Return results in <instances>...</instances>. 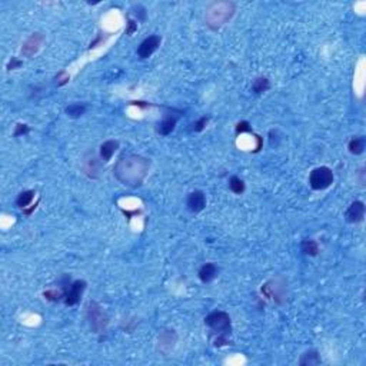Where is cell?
Here are the masks:
<instances>
[{"mask_svg": "<svg viewBox=\"0 0 366 366\" xmlns=\"http://www.w3.org/2000/svg\"><path fill=\"white\" fill-rule=\"evenodd\" d=\"M151 170V160L140 154H124L113 166V176L127 187H139Z\"/></svg>", "mask_w": 366, "mask_h": 366, "instance_id": "obj_1", "label": "cell"}, {"mask_svg": "<svg viewBox=\"0 0 366 366\" xmlns=\"http://www.w3.org/2000/svg\"><path fill=\"white\" fill-rule=\"evenodd\" d=\"M235 12H236V4L233 1H228V0L212 1L206 7L205 23L209 29L219 30L235 16Z\"/></svg>", "mask_w": 366, "mask_h": 366, "instance_id": "obj_2", "label": "cell"}, {"mask_svg": "<svg viewBox=\"0 0 366 366\" xmlns=\"http://www.w3.org/2000/svg\"><path fill=\"white\" fill-rule=\"evenodd\" d=\"M86 319L94 334H100L106 329L109 318L105 310L96 302H89L86 306Z\"/></svg>", "mask_w": 366, "mask_h": 366, "instance_id": "obj_3", "label": "cell"}, {"mask_svg": "<svg viewBox=\"0 0 366 366\" xmlns=\"http://www.w3.org/2000/svg\"><path fill=\"white\" fill-rule=\"evenodd\" d=\"M262 293L268 299L274 301V304L280 305L286 301V295H288L286 282L282 277H274L262 286Z\"/></svg>", "mask_w": 366, "mask_h": 366, "instance_id": "obj_4", "label": "cell"}, {"mask_svg": "<svg viewBox=\"0 0 366 366\" xmlns=\"http://www.w3.org/2000/svg\"><path fill=\"white\" fill-rule=\"evenodd\" d=\"M334 181H335V175L332 169H329L328 166L315 168L309 173V186L313 190H325L332 186Z\"/></svg>", "mask_w": 366, "mask_h": 366, "instance_id": "obj_5", "label": "cell"}, {"mask_svg": "<svg viewBox=\"0 0 366 366\" xmlns=\"http://www.w3.org/2000/svg\"><path fill=\"white\" fill-rule=\"evenodd\" d=\"M205 323L214 331V334H230L232 320L229 313L223 310H214L205 318Z\"/></svg>", "mask_w": 366, "mask_h": 366, "instance_id": "obj_6", "label": "cell"}, {"mask_svg": "<svg viewBox=\"0 0 366 366\" xmlns=\"http://www.w3.org/2000/svg\"><path fill=\"white\" fill-rule=\"evenodd\" d=\"M85 289H86V282L85 280H75V282H72L66 289L63 290L64 292L63 302L67 306L77 305L80 302V298H82Z\"/></svg>", "mask_w": 366, "mask_h": 366, "instance_id": "obj_7", "label": "cell"}, {"mask_svg": "<svg viewBox=\"0 0 366 366\" xmlns=\"http://www.w3.org/2000/svg\"><path fill=\"white\" fill-rule=\"evenodd\" d=\"M160 43H162V37L157 36V34H152V36L146 37L137 47V56L140 59H149L153 53L159 49Z\"/></svg>", "mask_w": 366, "mask_h": 366, "instance_id": "obj_8", "label": "cell"}, {"mask_svg": "<svg viewBox=\"0 0 366 366\" xmlns=\"http://www.w3.org/2000/svg\"><path fill=\"white\" fill-rule=\"evenodd\" d=\"M178 342V335L175 331H163L157 337V351L163 355H168L169 352L173 351Z\"/></svg>", "mask_w": 366, "mask_h": 366, "instance_id": "obj_9", "label": "cell"}, {"mask_svg": "<svg viewBox=\"0 0 366 366\" xmlns=\"http://www.w3.org/2000/svg\"><path fill=\"white\" fill-rule=\"evenodd\" d=\"M186 206L192 214H199L206 208V195L202 190H193L187 195Z\"/></svg>", "mask_w": 366, "mask_h": 366, "instance_id": "obj_10", "label": "cell"}, {"mask_svg": "<svg viewBox=\"0 0 366 366\" xmlns=\"http://www.w3.org/2000/svg\"><path fill=\"white\" fill-rule=\"evenodd\" d=\"M43 40H45V37H43L42 33H39V31L33 33L30 37L23 43V46H22V55L26 56V58L34 56L39 52V49H40V46L43 43Z\"/></svg>", "mask_w": 366, "mask_h": 366, "instance_id": "obj_11", "label": "cell"}, {"mask_svg": "<svg viewBox=\"0 0 366 366\" xmlns=\"http://www.w3.org/2000/svg\"><path fill=\"white\" fill-rule=\"evenodd\" d=\"M345 217L349 223H361L365 217V203L361 200L352 202L345 214Z\"/></svg>", "mask_w": 366, "mask_h": 366, "instance_id": "obj_12", "label": "cell"}, {"mask_svg": "<svg viewBox=\"0 0 366 366\" xmlns=\"http://www.w3.org/2000/svg\"><path fill=\"white\" fill-rule=\"evenodd\" d=\"M178 123V116L173 113H165L163 119L157 123V133L162 136H168L173 130Z\"/></svg>", "mask_w": 366, "mask_h": 366, "instance_id": "obj_13", "label": "cell"}, {"mask_svg": "<svg viewBox=\"0 0 366 366\" xmlns=\"http://www.w3.org/2000/svg\"><path fill=\"white\" fill-rule=\"evenodd\" d=\"M118 149H119V142L115 140V139H110V140H106V142H103L100 145V148H99V156H100V159L103 162H109Z\"/></svg>", "mask_w": 366, "mask_h": 366, "instance_id": "obj_14", "label": "cell"}, {"mask_svg": "<svg viewBox=\"0 0 366 366\" xmlns=\"http://www.w3.org/2000/svg\"><path fill=\"white\" fill-rule=\"evenodd\" d=\"M217 274H219V268H217L214 263L209 262V263H205V265L199 269L198 276L203 283H211Z\"/></svg>", "mask_w": 366, "mask_h": 366, "instance_id": "obj_15", "label": "cell"}, {"mask_svg": "<svg viewBox=\"0 0 366 366\" xmlns=\"http://www.w3.org/2000/svg\"><path fill=\"white\" fill-rule=\"evenodd\" d=\"M322 364V359L319 356V352L318 351H307L302 355L301 361H299V365L301 366H316Z\"/></svg>", "mask_w": 366, "mask_h": 366, "instance_id": "obj_16", "label": "cell"}, {"mask_svg": "<svg viewBox=\"0 0 366 366\" xmlns=\"http://www.w3.org/2000/svg\"><path fill=\"white\" fill-rule=\"evenodd\" d=\"M365 146H366V140L364 136H356L352 137L348 143V149L352 154H362L365 152Z\"/></svg>", "mask_w": 366, "mask_h": 366, "instance_id": "obj_17", "label": "cell"}, {"mask_svg": "<svg viewBox=\"0 0 366 366\" xmlns=\"http://www.w3.org/2000/svg\"><path fill=\"white\" fill-rule=\"evenodd\" d=\"M271 89V82L269 79L265 76H259L256 77L252 83V92L256 93V94H262L265 92H268Z\"/></svg>", "mask_w": 366, "mask_h": 366, "instance_id": "obj_18", "label": "cell"}, {"mask_svg": "<svg viewBox=\"0 0 366 366\" xmlns=\"http://www.w3.org/2000/svg\"><path fill=\"white\" fill-rule=\"evenodd\" d=\"M36 192L34 190H23L22 193H19V196L16 198V206L20 209H26L31 203V200L34 199Z\"/></svg>", "mask_w": 366, "mask_h": 366, "instance_id": "obj_19", "label": "cell"}, {"mask_svg": "<svg viewBox=\"0 0 366 366\" xmlns=\"http://www.w3.org/2000/svg\"><path fill=\"white\" fill-rule=\"evenodd\" d=\"M86 110H88V106L85 103H72L64 109L66 115L72 119H77V118L83 116L86 113Z\"/></svg>", "mask_w": 366, "mask_h": 366, "instance_id": "obj_20", "label": "cell"}, {"mask_svg": "<svg viewBox=\"0 0 366 366\" xmlns=\"http://www.w3.org/2000/svg\"><path fill=\"white\" fill-rule=\"evenodd\" d=\"M85 170L91 178H97L99 176V170H100V163L97 160V157L92 156V159H88L85 162Z\"/></svg>", "mask_w": 366, "mask_h": 366, "instance_id": "obj_21", "label": "cell"}, {"mask_svg": "<svg viewBox=\"0 0 366 366\" xmlns=\"http://www.w3.org/2000/svg\"><path fill=\"white\" fill-rule=\"evenodd\" d=\"M229 189L235 193V195H242L246 189L244 179H241L239 176H232L229 179Z\"/></svg>", "mask_w": 366, "mask_h": 366, "instance_id": "obj_22", "label": "cell"}, {"mask_svg": "<svg viewBox=\"0 0 366 366\" xmlns=\"http://www.w3.org/2000/svg\"><path fill=\"white\" fill-rule=\"evenodd\" d=\"M302 252L307 256H316L319 253V244L313 239H306L302 242Z\"/></svg>", "mask_w": 366, "mask_h": 366, "instance_id": "obj_23", "label": "cell"}, {"mask_svg": "<svg viewBox=\"0 0 366 366\" xmlns=\"http://www.w3.org/2000/svg\"><path fill=\"white\" fill-rule=\"evenodd\" d=\"M43 296H45L47 301H52V302H58V301H61L64 298V292L63 290H58V289H49L46 290L45 293H43Z\"/></svg>", "mask_w": 366, "mask_h": 366, "instance_id": "obj_24", "label": "cell"}, {"mask_svg": "<svg viewBox=\"0 0 366 366\" xmlns=\"http://www.w3.org/2000/svg\"><path fill=\"white\" fill-rule=\"evenodd\" d=\"M209 123V116H203V118H200L199 121L193 123V132H202L205 127H206V124Z\"/></svg>", "mask_w": 366, "mask_h": 366, "instance_id": "obj_25", "label": "cell"}, {"mask_svg": "<svg viewBox=\"0 0 366 366\" xmlns=\"http://www.w3.org/2000/svg\"><path fill=\"white\" fill-rule=\"evenodd\" d=\"M229 334H217V337L214 339V346L216 348H222V346H226L229 342Z\"/></svg>", "mask_w": 366, "mask_h": 366, "instance_id": "obj_26", "label": "cell"}, {"mask_svg": "<svg viewBox=\"0 0 366 366\" xmlns=\"http://www.w3.org/2000/svg\"><path fill=\"white\" fill-rule=\"evenodd\" d=\"M29 126L28 124H25V123H17L16 124V129H15V137L19 136H23V135H26V133H29Z\"/></svg>", "mask_w": 366, "mask_h": 366, "instance_id": "obj_27", "label": "cell"}, {"mask_svg": "<svg viewBox=\"0 0 366 366\" xmlns=\"http://www.w3.org/2000/svg\"><path fill=\"white\" fill-rule=\"evenodd\" d=\"M246 132H250V124H249V122L242 121V122H239L236 124V133L238 135L239 133H246Z\"/></svg>", "mask_w": 366, "mask_h": 366, "instance_id": "obj_28", "label": "cell"}, {"mask_svg": "<svg viewBox=\"0 0 366 366\" xmlns=\"http://www.w3.org/2000/svg\"><path fill=\"white\" fill-rule=\"evenodd\" d=\"M22 66V61H17L15 58H12V61H9V64H7V69L9 70H15V69H19Z\"/></svg>", "mask_w": 366, "mask_h": 366, "instance_id": "obj_29", "label": "cell"}, {"mask_svg": "<svg viewBox=\"0 0 366 366\" xmlns=\"http://www.w3.org/2000/svg\"><path fill=\"white\" fill-rule=\"evenodd\" d=\"M136 29V26H135V22L133 20H130L129 22V29H127V34H130V33H133V30Z\"/></svg>", "mask_w": 366, "mask_h": 366, "instance_id": "obj_30", "label": "cell"}]
</instances>
